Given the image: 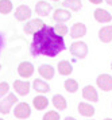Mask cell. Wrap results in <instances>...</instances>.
Returning <instances> with one entry per match:
<instances>
[{"label":"cell","instance_id":"cell-1","mask_svg":"<svg viewBox=\"0 0 112 120\" xmlns=\"http://www.w3.org/2000/svg\"><path fill=\"white\" fill-rule=\"evenodd\" d=\"M64 35H59L55 28L47 24H43L42 27L34 34L30 51L34 57L45 55L49 58H54L65 50Z\"/></svg>","mask_w":112,"mask_h":120},{"label":"cell","instance_id":"cell-2","mask_svg":"<svg viewBox=\"0 0 112 120\" xmlns=\"http://www.w3.org/2000/svg\"><path fill=\"white\" fill-rule=\"evenodd\" d=\"M88 45L85 42H82V41H74L73 43L70 45V53L72 55H74L76 58H85L86 55H88Z\"/></svg>","mask_w":112,"mask_h":120},{"label":"cell","instance_id":"cell-3","mask_svg":"<svg viewBox=\"0 0 112 120\" xmlns=\"http://www.w3.org/2000/svg\"><path fill=\"white\" fill-rule=\"evenodd\" d=\"M18 103V97L15 96V93H8L5 94L3 98H0V113L7 115L10 113L11 108Z\"/></svg>","mask_w":112,"mask_h":120},{"label":"cell","instance_id":"cell-4","mask_svg":"<svg viewBox=\"0 0 112 120\" xmlns=\"http://www.w3.org/2000/svg\"><path fill=\"white\" fill-rule=\"evenodd\" d=\"M12 112L16 119H28L31 116V107L27 103H19L15 105V109Z\"/></svg>","mask_w":112,"mask_h":120},{"label":"cell","instance_id":"cell-5","mask_svg":"<svg viewBox=\"0 0 112 120\" xmlns=\"http://www.w3.org/2000/svg\"><path fill=\"white\" fill-rule=\"evenodd\" d=\"M34 65L28 61H23L18 65V74L22 78H30L34 74Z\"/></svg>","mask_w":112,"mask_h":120},{"label":"cell","instance_id":"cell-6","mask_svg":"<svg viewBox=\"0 0 112 120\" xmlns=\"http://www.w3.org/2000/svg\"><path fill=\"white\" fill-rule=\"evenodd\" d=\"M31 15H32L31 8L28 6H24V4H22V6L18 7L15 10V14H14L15 19L19 20V22H26V20H28L31 18Z\"/></svg>","mask_w":112,"mask_h":120},{"label":"cell","instance_id":"cell-7","mask_svg":"<svg viewBox=\"0 0 112 120\" xmlns=\"http://www.w3.org/2000/svg\"><path fill=\"white\" fill-rule=\"evenodd\" d=\"M96 84L101 90L109 92V90H112V76L111 74H107V73L100 74V76L96 78Z\"/></svg>","mask_w":112,"mask_h":120},{"label":"cell","instance_id":"cell-8","mask_svg":"<svg viewBox=\"0 0 112 120\" xmlns=\"http://www.w3.org/2000/svg\"><path fill=\"white\" fill-rule=\"evenodd\" d=\"M14 89H15L16 94L19 96H27L30 90H31V84L27 81H22V80H15L14 81Z\"/></svg>","mask_w":112,"mask_h":120},{"label":"cell","instance_id":"cell-9","mask_svg":"<svg viewBox=\"0 0 112 120\" xmlns=\"http://www.w3.org/2000/svg\"><path fill=\"white\" fill-rule=\"evenodd\" d=\"M86 35V26L84 23H74L70 27V37L73 39H80Z\"/></svg>","mask_w":112,"mask_h":120},{"label":"cell","instance_id":"cell-10","mask_svg":"<svg viewBox=\"0 0 112 120\" xmlns=\"http://www.w3.org/2000/svg\"><path fill=\"white\" fill-rule=\"evenodd\" d=\"M82 97L84 100H88V101H92V103H96L99 101V93H97V89L92 85H86L82 89Z\"/></svg>","mask_w":112,"mask_h":120},{"label":"cell","instance_id":"cell-11","mask_svg":"<svg viewBox=\"0 0 112 120\" xmlns=\"http://www.w3.org/2000/svg\"><path fill=\"white\" fill-rule=\"evenodd\" d=\"M53 19L57 23H65V22H68L69 19H72V14L66 8H57L53 14Z\"/></svg>","mask_w":112,"mask_h":120},{"label":"cell","instance_id":"cell-12","mask_svg":"<svg viewBox=\"0 0 112 120\" xmlns=\"http://www.w3.org/2000/svg\"><path fill=\"white\" fill-rule=\"evenodd\" d=\"M51 10H53L51 4L47 3V1H45V0H41V1H38L37 4H35V12H37V15H39L41 18L47 16Z\"/></svg>","mask_w":112,"mask_h":120},{"label":"cell","instance_id":"cell-13","mask_svg":"<svg viewBox=\"0 0 112 120\" xmlns=\"http://www.w3.org/2000/svg\"><path fill=\"white\" fill-rule=\"evenodd\" d=\"M93 16H95V20L99 23H109L112 20V15L107 10H103V8H96L93 12Z\"/></svg>","mask_w":112,"mask_h":120},{"label":"cell","instance_id":"cell-14","mask_svg":"<svg viewBox=\"0 0 112 120\" xmlns=\"http://www.w3.org/2000/svg\"><path fill=\"white\" fill-rule=\"evenodd\" d=\"M43 24V20L42 19H32V20H30L28 23H26V26H24V33L26 34H31V35H34V34L37 33L39 28L42 27Z\"/></svg>","mask_w":112,"mask_h":120},{"label":"cell","instance_id":"cell-15","mask_svg":"<svg viewBox=\"0 0 112 120\" xmlns=\"http://www.w3.org/2000/svg\"><path fill=\"white\" fill-rule=\"evenodd\" d=\"M38 73L39 76L45 78V80H51L55 74V69H54L51 65H47V64H42V65L38 68Z\"/></svg>","mask_w":112,"mask_h":120},{"label":"cell","instance_id":"cell-16","mask_svg":"<svg viewBox=\"0 0 112 120\" xmlns=\"http://www.w3.org/2000/svg\"><path fill=\"white\" fill-rule=\"evenodd\" d=\"M99 39L103 43H109L112 41V24H107L99 30Z\"/></svg>","mask_w":112,"mask_h":120},{"label":"cell","instance_id":"cell-17","mask_svg":"<svg viewBox=\"0 0 112 120\" xmlns=\"http://www.w3.org/2000/svg\"><path fill=\"white\" fill-rule=\"evenodd\" d=\"M77 109H78V113L81 116H85V117H92L93 115L96 113L95 107L91 105L89 103H80L78 107H77Z\"/></svg>","mask_w":112,"mask_h":120},{"label":"cell","instance_id":"cell-18","mask_svg":"<svg viewBox=\"0 0 112 120\" xmlns=\"http://www.w3.org/2000/svg\"><path fill=\"white\" fill-rule=\"evenodd\" d=\"M32 88L34 90H37L38 93H47L50 92V85L45 80H41V78H35L32 81Z\"/></svg>","mask_w":112,"mask_h":120},{"label":"cell","instance_id":"cell-19","mask_svg":"<svg viewBox=\"0 0 112 120\" xmlns=\"http://www.w3.org/2000/svg\"><path fill=\"white\" fill-rule=\"evenodd\" d=\"M57 69H58V73L61 76H70L73 73V66L69 61H59Z\"/></svg>","mask_w":112,"mask_h":120},{"label":"cell","instance_id":"cell-20","mask_svg":"<svg viewBox=\"0 0 112 120\" xmlns=\"http://www.w3.org/2000/svg\"><path fill=\"white\" fill-rule=\"evenodd\" d=\"M53 105L55 109H58V111H65V109L68 108V101H66V98L62 96V94H54L53 96Z\"/></svg>","mask_w":112,"mask_h":120},{"label":"cell","instance_id":"cell-21","mask_svg":"<svg viewBox=\"0 0 112 120\" xmlns=\"http://www.w3.org/2000/svg\"><path fill=\"white\" fill-rule=\"evenodd\" d=\"M62 7L69 10V11H80L82 8V1L81 0H64Z\"/></svg>","mask_w":112,"mask_h":120},{"label":"cell","instance_id":"cell-22","mask_svg":"<svg viewBox=\"0 0 112 120\" xmlns=\"http://www.w3.org/2000/svg\"><path fill=\"white\" fill-rule=\"evenodd\" d=\"M32 105L38 109V111H43V109L47 108L49 105V100L47 97H45V96H35V97L32 98Z\"/></svg>","mask_w":112,"mask_h":120},{"label":"cell","instance_id":"cell-23","mask_svg":"<svg viewBox=\"0 0 112 120\" xmlns=\"http://www.w3.org/2000/svg\"><path fill=\"white\" fill-rule=\"evenodd\" d=\"M64 86H65V90L69 93H76L78 90V82L73 80V78H68V80H65L64 82Z\"/></svg>","mask_w":112,"mask_h":120},{"label":"cell","instance_id":"cell-24","mask_svg":"<svg viewBox=\"0 0 112 120\" xmlns=\"http://www.w3.org/2000/svg\"><path fill=\"white\" fill-rule=\"evenodd\" d=\"M14 8V4L11 3V0H0V14L7 15L10 14Z\"/></svg>","mask_w":112,"mask_h":120},{"label":"cell","instance_id":"cell-25","mask_svg":"<svg viewBox=\"0 0 112 120\" xmlns=\"http://www.w3.org/2000/svg\"><path fill=\"white\" fill-rule=\"evenodd\" d=\"M59 119H61V116H59L58 111H47L42 117V120H59Z\"/></svg>","mask_w":112,"mask_h":120},{"label":"cell","instance_id":"cell-26","mask_svg":"<svg viewBox=\"0 0 112 120\" xmlns=\"http://www.w3.org/2000/svg\"><path fill=\"white\" fill-rule=\"evenodd\" d=\"M8 92H10V84L5 81L0 82V98H3L5 94H8Z\"/></svg>","mask_w":112,"mask_h":120},{"label":"cell","instance_id":"cell-27","mask_svg":"<svg viewBox=\"0 0 112 120\" xmlns=\"http://www.w3.org/2000/svg\"><path fill=\"white\" fill-rule=\"evenodd\" d=\"M54 28H55V31H57L59 35H66V34L69 33V27H68L66 24H62V23H58Z\"/></svg>","mask_w":112,"mask_h":120},{"label":"cell","instance_id":"cell-28","mask_svg":"<svg viewBox=\"0 0 112 120\" xmlns=\"http://www.w3.org/2000/svg\"><path fill=\"white\" fill-rule=\"evenodd\" d=\"M5 43V39H4V34L0 33V51H1V49H3V46H4Z\"/></svg>","mask_w":112,"mask_h":120},{"label":"cell","instance_id":"cell-29","mask_svg":"<svg viewBox=\"0 0 112 120\" xmlns=\"http://www.w3.org/2000/svg\"><path fill=\"white\" fill-rule=\"evenodd\" d=\"M92 4H101L103 3V0H89Z\"/></svg>","mask_w":112,"mask_h":120},{"label":"cell","instance_id":"cell-30","mask_svg":"<svg viewBox=\"0 0 112 120\" xmlns=\"http://www.w3.org/2000/svg\"><path fill=\"white\" fill-rule=\"evenodd\" d=\"M64 120H76V119H74V117H72V116H66Z\"/></svg>","mask_w":112,"mask_h":120},{"label":"cell","instance_id":"cell-31","mask_svg":"<svg viewBox=\"0 0 112 120\" xmlns=\"http://www.w3.org/2000/svg\"><path fill=\"white\" fill-rule=\"evenodd\" d=\"M105 3H107L108 6H112V0H105Z\"/></svg>","mask_w":112,"mask_h":120},{"label":"cell","instance_id":"cell-32","mask_svg":"<svg viewBox=\"0 0 112 120\" xmlns=\"http://www.w3.org/2000/svg\"><path fill=\"white\" fill-rule=\"evenodd\" d=\"M104 120H112V119H111V117H105Z\"/></svg>","mask_w":112,"mask_h":120},{"label":"cell","instance_id":"cell-33","mask_svg":"<svg viewBox=\"0 0 112 120\" xmlns=\"http://www.w3.org/2000/svg\"><path fill=\"white\" fill-rule=\"evenodd\" d=\"M51 1H59V0H51Z\"/></svg>","mask_w":112,"mask_h":120},{"label":"cell","instance_id":"cell-34","mask_svg":"<svg viewBox=\"0 0 112 120\" xmlns=\"http://www.w3.org/2000/svg\"><path fill=\"white\" fill-rule=\"evenodd\" d=\"M86 120H95V119H86Z\"/></svg>","mask_w":112,"mask_h":120},{"label":"cell","instance_id":"cell-35","mask_svg":"<svg viewBox=\"0 0 112 120\" xmlns=\"http://www.w3.org/2000/svg\"><path fill=\"white\" fill-rule=\"evenodd\" d=\"M111 69H112V62H111Z\"/></svg>","mask_w":112,"mask_h":120},{"label":"cell","instance_id":"cell-36","mask_svg":"<svg viewBox=\"0 0 112 120\" xmlns=\"http://www.w3.org/2000/svg\"><path fill=\"white\" fill-rule=\"evenodd\" d=\"M0 120H4V119H1V117H0Z\"/></svg>","mask_w":112,"mask_h":120},{"label":"cell","instance_id":"cell-37","mask_svg":"<svg viewBox=\"0 0 112 120\" xmlns=\"http://www.w3.org/2000/svg\"><path fill=\"white\" fill-rule=\"evenodd\" d=\"M0 69H1V65H0Z\"/></svg>","mask_w":112,"mask_h":120}]
</instances>
